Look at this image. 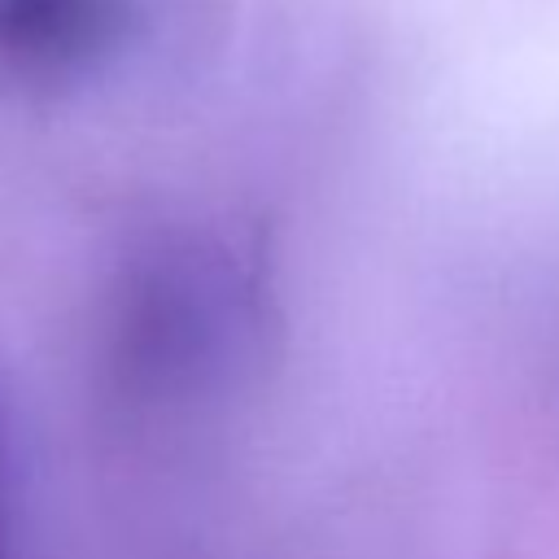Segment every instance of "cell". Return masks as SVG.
<instances>
[{"mask_svg": "<svg viewBox=\"0 0 559 559\" xmlns=\"http://www.w3.org/2000/svg\"><path fill=\"white\" fill-rule=\"evenodd\" d=\"M114 26V0H0V66L22 74L70 70L96 57Z\"/></svg>", "mask_w": 559, "mask_h": 559, "instance_id": "cell-1", "label": "cell"}]
</instances>
